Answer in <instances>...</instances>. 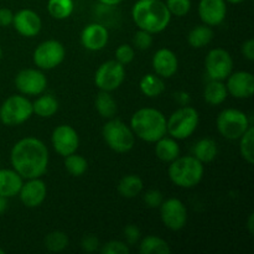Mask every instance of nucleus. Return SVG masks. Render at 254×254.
Returning a JSON list of instances; mask_svg holds the SVG:
<instances>
[{"instance_id":"1","label":"nucleus","mask_w":254,"mask_h":254,"mask_svg":"<svg viewBox=\"0 0 254 254\" xmlns=\"http://www.w3.org/2000/svg\"><path fill=\"white\" fill-rule=\"evenodd\" d=\"M10 160L14 170L22 179L41 178L49 165V150L40 139L29 136L12 146Z\"/></svg>"},{"instance_id":"2","label":"nucleus","mask_w":254,"mask_h":254,"mask_svg":"<svg viewBox=\"0 0 254 254\" xmlns=\"http://www.w3.org/2000/svg\"><path fill=\"white\" fill-rule=\"evenodd\" d=\"M134 22L140 30L158 34L170 24L171 14L161 0H138L131 9Z\"/></svg>"},{"instance_id":"3","label":"nucleus","mask_w":254,"mask_h":254,"mask_svg":"<svg viewBox=\"0 0 254 254\" xmlns=\"http://www.w3.org/2000/svg\"><path fill=\"white\" fill-rule=\"evenodd\" d=\"M130 128L134 135L148 143H155L166 134V118L160 111L141 108L133 114Z\"/></svg>"},{"instance_id":"4","label":"nucleus","mask_w":254,"mask_h":254,"mask_svg":"<svg viewBox=\"0 0 254 254\" xmlns=\"http://www.w3.org/2000/svg\"><path fill=\"white\" fill-rule=\"evenodd\" d=\"M169 178L179 188L191 189L203 178V164L195 156H179L169 166Z\"/></svg>"},{"instance_id":"5","label":"nucleus","mask_w":254,"mask_h":254,"mask_svg":"<svg viewBox=\"0 0 254 254\" xmlns=\"http://www.w3.org/2000/svg\"><path fill=\"white\" fill-rule=\"evenodd\" d=\"M200 122L197 111L192 107H183L174 112L169 121H166V133L170 134L174 139L189 138L196 130Z\"/></svg>"},{"instance_id":"6","label":"nucleus","mask_w":254,"mask_h":254,"mask_svg":"<svg viewBox=\"0 0 254 254\" xmlns=\"http://www.w3.org/2000/svg\"><path fill=\"white\" fill-rule=\"evenodd\" d=\"M103 138L107 145L117 153H128L135 143V135L130 127L119 119H111L103 127Z\"/></svg>"},{"instance_id":"7","label":"nucleus","mask_w":254,"mask_h":254,"mask_svg":"<svg viewBox=\"0 0 254 254\" xmlns=\"http://www.w3.org/2000/svg\"><path fill=\"white\" fill-rule=\"evenodd\" d=\"M32 114V103L25 96H10L0 107V121L9 127L25 123Z\"/></svg>"},{"instance_id":"8","label":"nucleus","mask_w":254,"mask_h":254,"mask_svg":"<svg viewBox=\"0 0 254 254\" xmlns=\"http://www.w3.org/2000/svg\"><path fill=\"white\" fill-rule=\"evenodd\" d=\"M252 126L248 117L238 109H225L217 117V129L222 136L230 140H237Z\"/></svg>"},{"instance_id":"9","label":"nucleus","mask_w":254,"mask_h":254,"mask_svg":"<svg viewBox=\"0 0 254 254\" xmlns=\"http://www.w3.org/2000/svg\"><path fill=\"white\" fill-rule=\"evenodd\" d=\"M126 78V68L116 60L102 64L96 71L94 82L101 91L112 92L122 86Z\"/></svg>"},{"instance_id":"10","label":"nucleus","mask_w":254,"mask_h":254,"mask_svg":"<svg viewBox=\"0 0 254 254\" xmlns=\"http://www.w3.org/2000/svg\"><path fill=\"white\" fill-rule=\"evenodd\" d=\"M64 45L56 40L41 42L34 51V64L40 69H52L62 64L64 60Z\"/></svg>"},{"instance_id":"11","label":"nucleus","mask_w":254,"mask_h":254,"mask_svg":"<svg viewBox=\"0 0 254 254\" xmlns=\"http://www.w3.org/2000/svg\"><path fill=\"white\" fill-rule=\"evenodd\" d=\"M206 72L211 79L225 81L232 73L233 60L230 52L223 49H213L207 54L205 60Z\"/></svg>"},{"instance_id":"12","label":"nucleus","mask_w":254,"mask_h":254,"mask_svg":"<svg viewBox=\"0 0 254 254\" xmlns=\"http://www.w3.org/2000/svg\"><path fill=\"white\" fill-rule=\"evenodd\" d=\"M160 217L169 230L180 231L188 221V210L179 198H169L160 205Z\"/></svg>"},{"instance_id":"13","label":"nucleus","mask_w":254,"mask_h":254,"mask_svg":"<svg viewBox=\"0 0 254 254\" xmlns=\"http://www.w3.org/2000/svg\"><path fill=\"white\" fill-rule=\"evenodd\" d=\"M15 86L25 96H37L46 89L47 78L40 69L26 68L16 74Z\"/></svg>"},{"instance_id":"14","label":"nucleus","mask_w":254,"mask_h":254,"mask_svg":"<svg viewBox=\"0 0 254 254\" xmlns=\"http://www.w3.org/2000/svg\"><path fill=\"white\" fill-rule=\"evenodd\" d=\"M51 141L56 153L61 156H67L76 153L79 146V136L76 129L72 128L71 126H66V124H62L54 129Z\"/></svg>"},{"instance_id":"15","label":"nucleus","mask_w":254,"mask_h":254,"mask_svg":"<svg viewBox=\"0 0 254 254\" xmlns=\"http://www.w3.org/2000/svg\"><path fill=\"white\" fill-rule=\"evenodd\" d=\"M227 92L236 98H251L254 91V77L251 72L238 71L227 77Z\"/></svg>"},{"instance_id":"16","label":"nucleus","mask_w":254,"mask_h":254,"mask_svg":"<svg viewBox=\"0 0 254 254\" xmlns=\"http://www.w3.org/2000/svg\"><path fill=\"white\" fill-rule=\"evenodd\" d=\"M109 32L107 27L102 24H89L82 30L81 44L84 49L89 51H99L108 44Z\"/></svg>"},{"instance_id":"17","label":"nucleus","mask_w":254,"mask_h":254,"mask_svg":"<svg viewBox=\"0 0 254 254\" xmlns=\"http://www.w3.org/2000/svg\"><path fill=\"white\" fill-rule=\"evenodd\" d=\"M12 26L22 36L34 37L40 32L42 26V21L39 14L34 10L22 9L14 14Z\"/></svg>"},{"instance_id":"18","label":"nucleus","mask_w":254,"mask_h":254,"mask_svg":"<svg viewBox=\"0 0 254 254\" xmlns=\"http://www.w3.org/2000/svg\"><path fill=\"white\" fill-rule=\"evenodd\" d=\"M226 14L227 5L225 0H200L198 15L205 25L217 26L225 20Z\"/></svg>"},{"instance_id":"19","label":"nucleus","mask_w":254,"mask_h":254,"mask_svg":"<svg viewBox=\"0 0 254 254\" xmlns=\"http://www.w3.org/2000/svg\"><path fill=\"white\" fill-rule=\"evenodd\" d=\"M47 189L46 185L40 178L29 179L26 184H22L19 191L20 200L26 207H37L41 205L46 198Z\"/></svg>"},{"instance_id":"20","label":"nucleus","mask_w":254,"mask_h":254,"mask_svg":"<svg viewBox=\"0 0 254 254\" xmlns=\"http://www.w3.org/2000/svg\"><path fill=\"white\" fill-rule=\"evenodd\" d=\"M153 68L161 78H170L178 72V57L169 49L158 50L153 57Z\"/></svg>"},{"instance_id":"21","label":"nucleus","mask_w":254,"mask_h":254,"mask_svg":"<svg viewBox=\"0 0 254 254\" xmlns=\"http://www.w3.org/2000/svg\"><path fill=\"white\" fill-rule=\"evenodd\" d=\"M22 184V178L16 171L0 169V196L10 198L19 195Z\"/></svg>"},{"instance_id":"22","label":"nucleus","mask_w":254,"mask_h":254,"mask_svg":"<svg viewBox=\"0 0 254 254\" xmlns=\"http://www.w3.org/2000/svg\"><path fill=\"white\" fill-rule=\"evenodd\" d=\"M155 154L161 161L164 163H171L175 160L176 158L180 156V146L176 143L174 138H165L163 136L155 141Z\"/></svg>"},{"instance_id":"23","label":"nucleus","mask_w":254,"mask_h":254,"mask_svg":"<svg viewBox=\"0 0 254 254\" xmlns=\"http://www.w3.org/2000/svg\"><path fill=\"white\" fill-rule=\"evenodd\" d=\"M228 96L227 87L223 83V81H216V79H211L205 87V92H203V97L205 101L211 106H220L226 101Z\"/></svg>"},{"instance_id":"24","label":"nucleus","mask_w":254,"mask_h":254,"mask_svg":"<svg viewBox=\"0 0 254 254\" xmlns=\"http://www.w3.org/2000/svg\"><path fill=\"white\" fill-rule=\"evenodd\" d=\"M192 151L193 156H195L198 161L205 164L211 163L212 160H215V158L217 156L218 149L217 144H216V141L213 140V139L203 138L195 144Z\"/></svg>"},{"instance_id":"25","label":"nucleus","mask_w":254,"mask_h":254,"mask_svg":"<svg viewBox=\"0 0 254 254\" xmlns=\"http://www.w3.org/2000/svg\"><path fill=\"white\" fill-rule=\"evenodd\" d=\"M139 87H140V91L143 92V94H145L146 97H150V98L159 97L165 91V83H164L163 78L156 73L145 74L140 79Z\"/></svg>"},{"instance_id":"26","label":"nucleus","mask_w":254,"mask_h":254,"mask_svg":"<svg viewBox=\"0 0 254 254\" xmlns=\"http://www.w3.org/2000/svg\"><path fill=\"white\" fill-rule=\"evenodd\" d=\"M59 109V102L51 94H45L39 97L36 101L32 103V111L36 116L41 118H50L54 116Z\"/></svg>"},{"instance_id":"27","label":"nucleus","mask_w":254,"mask_h":254,"mask_svg":"<svg viewBox=\"0 0 254 254\" xmlns=\"http://www.w3.org/2000/svg\"><path fill=\"white\" fill-rule=\"evenodd\" d=\"M143 180L136 175H127L118 184V192L126 198L136 197L143 191Z\"/></svg>"},{"instance_id":"28","label":"nucleus","mask_w":254,"mask_h":254,"mask_svg":"<svg viewBox=\"0 0 254 254\" xmlns=\"http://www.w3.org/2000/svg\"><path fill=\"white\" fill-rule=\"evenodd\" d=\"M213 39V31L208 25H198L193 27L188 36V41L193 49H202Z\"/></svg>"},{"instance_id":"29","label":"nucleus","mask_w":254,"mask_h":254,"mask_svg":"<svg viewBox=\"0 0 254 254\" xmlns=\"http://www.w3.org/2000/svg\"><path fill=\"white\" fill-rule=\"evenodd\" d=\"M140 254H170L171 248L168 243L156 236H148L141 241L139 246Z\"/></svg>"},{"instance_id":"30","label":"nucleus","mask_w":254,"mask_h":254,"mask_svg":"<svg viewBox=\"0 0 254 254\" xmlns=\"http://www.w3.org/2000/svg\"><path fill=\"white\" fill-rule=\"evenodd\" d=\"M96 109L103 118H113L117 113V102L111 92L101 91L96 97Z\"/></svg>"},{"instance_id":"31","label":"nucleus","mask_w":254,"mask_h":254,"mask_svg":"<svg viewBox=\"0 0 254 254\" xmlns=\"http://www.w3.org/2000/svg\"><path fill=\"white\" fill-rule=\"evenodd\" d=\"M73 9V0H49L47 2L49 14L56 20H64L71 16Z\"/></svg>"},{"instance_id":"32","label":"nucleus","mask_w":254,"mask_h":254,"mask_svg":"<svg viewBox=\"0 0 254 254\" xmlns=\"http://www.w3.org/2000/svg\"><path fill=\"white\" fill-rule=\"evenodd\" d=\"M64 168L72 176L78 178V176H82L86 173L87 168H88V163H87L83 156L77 155L76 153H73L71 155L64 156Z\"/></svg>"},{"instance_id":"33","label":"nucleus","mask_w":254,"mask_h":254,"mask_svg":"<svg viewBox=\"0 0 254 254\" xmlns=\"http://www.w3.org/2000/svg\"><path fill=\"white\" fill-rule=\"evenodd\" d=\"M68 246V237L62 231H54L45 237V247L50 252H62Z\"/></svg>"},{"instance_id":"34","label":"nucleus","mask_w":254,"mask_h":254,"mask_svg":"<svg viewBox=\"0 0 254 254\" xmlns=\"http://www.w3.org/2000/svg\"><path fill=\"white\" fill-rule=\"evenodd\" d=\"M253 138H254V129L251 126L247 130L245 131L242 136H241V144H240V151L242 158L247 161L248 164L254 163V146H253Z\"/></svg>"},{"instance_id":"35","label":"nucleus","mask_w":254,"mask_h":254,"mask_svg":"<svg viewBox=\"0 0 254 254\" xmlns=\"http://www.w3.org/2000/svg\"><path fill=\"white\" fill-rule=\"evenodd\" d=\"M165 5L171 16H185L191 9V0H166Z\"/></svg>"},{"instance_id":"36","label":"nucleus","mask_w":254,"mask_h":254,"mask_svg":"<svg viewBox=\"0 0 254 254\" xmlns=\"http://www.w3.org/2000/svg\"><path fill=\"white\" fill-rule=\"evenodd\" d=\"M133 44L136 49L139 50H148L153 45V34L145 31V30H140L135 32L133 37Z\"/></svg>"},{"instance_id":"37","label":"nucleus","mask_w":254,"mask_h":254,"mask_svg":"<svg viewBox=\"0 0 254 254\" xmlns=\"http://www.w3.org/2000/svg\"><path fill=\"white\" fill-rule=\"evenodd\" d=\"M134 49L130 46V45H121L118 49L116 50V61H118L119 64H122L123 66L130 64L134 60Z\"/></svg>"},{"instance_id":"38","label":"nucleus","mask_w":254,"mask_h":254,"mask_svg":"<svg viewBox=\"0 0 254 254\" xmlns=\"http://www.w3.org/2000/svg\"><path fill=\"white\" fill-rule=\"evenodd\" d=\"M101 252L103 254H129L130 250H129L128 245L121 242V241H109L102 247Z\"/></svg>"},{"instance_id":"39","label":"nucleus","mask_w":254,"mask_h":254,"mask_svg":"<svg viewBox=\"0 0 254 254\" xmlns=\"http://www.w3.org/2000/svg\"><path fill=\"white\" fill-rule=\"evenodd\" d=\"M163 201H164L163 193H161L159 190H149L146 191L145 195H144V202H145L146 206L150 208L160 207Z\"/></svg>"},{"instance_id":"40","label":"nucleus","mask_w":254,"mask_h":254,"mask_svg":"<svg viewBox=\"0 0 254 254\" xmlns=\"http://www.w3.org/2000/svg\"><path fill=\"white\" fill-rule=\"evenodd\" d=\"M124 237L128 245H135L140 238V230L135 225H128L124 228Z\"/></svg>"},{"instance_id":"41","label":"nucleus","mask_w":254,"mask_h":254,"mask_svg":"<svg viewBox=\"0 0 254 254\" xmlns=\"http://www.w3.org/2000/svg\"><path fill=\"white\" fill-rule=\"evenodd\" d=\"M98 246L99 241L94 235H87L82 238L81 247L86 252H94V251L98 250Z\"/></svg>"},{"instance_id":"42","label":"nucleus","mask_w":254,"mask_h":254,"mask_svg":"<svg viewBox=\"0 0 254 254\" xmlns=\"http://www.w3.org/2000/svg\"><path fill=\"white\" fill-rule=\"evenodd\" d=\"M12 20H14V14L11 10L6 7H0V26H10L12 25Z\"/></svg>"},{"instance_id":"43","label":"nucleus","mask_w":254,"mask_h":254,"mask_svg":"<svg viewBox=\"0 0 254 254\" xmlns=\"http://www.w3.org/2000/svg\"><path fill=\"white\" fill-rule=\"evenodd\" d=\"M242 55L250 61L254 60V40L250 39L242 45Z\"/></svg>"},{"instance_id":"44","label":"nucleus","mask_w":254,"mask_h":254,"mask_svg":"<svg viewBox=\"0 0 254 254\" xmlns=\"http://www.w3.org/2000/svg\"><path fill=\"white\" fill-rule=\"evenodd\" d=\"M98 1L101 2V4L106 5V6H114V5L121 4L124 0H98Z\"/></svg>"},{"instance_id":"45","label":"nucleus","mask_w":254,"mask_h":254,"mask_svg":"<svg viewBox=\"0 0 254 254\" xmlns=\"http://www.w3.org/2000/svg\"><path fill=\"white\" fill-rule=\"evenodd\" d=\"M247 228L248 231H250L251 235H253L254 233V215H250V217H248V222H247Z\"/></svg>"},{"instance_id":"46","label":"nucleus","mask_w":254,"mask_h":254,"mask_svg":"<svg viewBox=\"0 0 254 254\" xmlns=\"http://www.w3.org/2000/svg\"><path fill=\"white\" fill-rule=\"evenodd\" d=\"M6 206H7L6 197H4V196H0V215H1L5 210H6Z\"/></svg>"},{"instance_id":"47","label":"nucleus","mask_w":254,"mask_h":254,"mask_svg":"<svg viewBox=\"0 0 254 254\" xmlns=\"http://www.w3.org/2000/svg\"><path fill=\"white\" fill-rule=\"evenodd\" d=\"M225 1L231 2V4H241V2L246 1V0H225Z\"/></svg>"},{"instance_id":"48","label":"nucleus","mask_w":254,"mask_h":254,"mask_svg":"<svg viewBox=\"0 0 254 254\" xmlns=\"http://www.w3.org/2000/svg\"><path fill=\"white\" fill-rule=\"evenodd\" d=\"M1 57H2V50L1 47H0V60H1Z\"/></svg>"},{"instance_id":"49","label":"nucleus","mask_w":254,"mask_h":254,"mask_svg":"<svg viewBox=\"0 0 254 254\" xmlns=\"http://www.w3.org/2000/svg\"><path fill=\"white\" fill-rule=\"evenodd\" d=\"M5 252H4V250H1V248H0V254H4Z\"/></svg>"}]
</instances>
